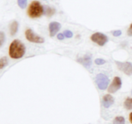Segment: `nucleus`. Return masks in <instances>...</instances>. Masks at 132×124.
<instances>
[{
  "label": "nucleus",
  "instance_id": "obj_14",
  "mask_svg": "<svg viewBox=\"0 0 132 124\" xmlns=\"http://www.w3.org/2000/svg\"><path fill=\"white\" fill-rule=\"evenodd\" d=\"M113 124H125V119L122 117H117L113 120Z\"/></svg>",
  "mask_w": 132,
  "mask_h": 124
},
{
  "label": "nucleus",
  "instance_id": "obj_7",
  "mask_svg": "<svg viewBox=\"0 0 132 124\" xmlns=\"http://www.w3.org/2000/svg\"><path fill=\"white\" fill-rule=\"evenodd\" d=\"M122 86V81L121 79L118 77H116L113 78L112 84L108 87V92L111 93H114L116 91L120 90Z\"/></svg>",
  "mask_w": 132,
  "mask_h": 124
},
{
  "label": "nucleus",
  "instance_id": "obj_13",
  "mask_svg": "<svg viewBox=\"0 0 132 124\" xmlns=\"http://www.w3.org/2000/svg\"><path fill=\"white\" fill-rule=\"evenodd\" d=\"M8 64V59L6 57H3L0 59V69H3L5 67H6Z\"/></svg>",
  "mask_w": 132,
  "mask_h": 124
},
{
  "label": "nucleus",
  "instance_id": "obj_16",
  "mask_svg": "<svg viewBox=\"0 0 132 124\" xmlns=\"http://www.w3.org/2000/svg\"><path fill=\"white\" fill-rule=\"evenodd\" d=\"M5 41V35L3 32H0V48L3 46Z\"/></svg>",
  "mask_w": 132,
  "mask_h": 124
},
{
  "label": "nucleus",
  "instance_id": "obj_22",
  "mask_svg": "<svg viewBox=\"0 0 132 124\" xmlns=\"http://www.w3.org/2000/svg\"><path fill=\"white\" fill-rule=\"evenodd\" d=\"M57 39L59 40H63V39H64V34H62V33H59V34L57 35Z\"/></svg>",
  "mask_w": 132,
  "mask_h": 124
},
{
  "label": "nucleus",
  "instance_id": "obj_23",
  "mask_svg": "<svg viewBox=\"0 0 132 124\" xmlns=\"http://www.w3.org/2000/svg\"><path fill=\"white\" fill-rule=\"evenodd\" d=\"M129 119H130V122L132 123V113L130 114V117H129Z\"/></svg>",
  "mask_w": 132,
  "mask_h": 124
},
{
  "label": "nucleus",
  "instance_id": "obj_1",
  "mask_svg": "<svg viewBox=\"0 0 132 124\" xmlns=\"http://www.w3.org/2000/svg\"><path fill=\"white\" fill-rule=\"evenodd\" d=\"M25 50L24 45L18 39H15L10 44L9 47V55L12 59H20L25 54Z\"/></svg>",
  "mask_w": 132,
  "mask_h": 124
},
{
  "label": "nucleus",
  "instance_id": "obj_15",
  "mask_svg": "<svg viewBox=\"0 0 132 124\" xmlns=\"http://www.w3.org/2000/svg\"><path fill=\"white\" fill-rule=\"evenodd\" d=\"M18 3L19 7L21 8H24L27 6V0H18Z\"/></svg>",
  "mask_w": 132,
  "mask_h": 124
},
{
  "label": "nucleus",
  "instance_id": "obj_12",
  "mask_svg": "<svg viewBox=\"0 0 132 124\" xmlns=\"http://www.w3.org/2000/svg\"><path fill=\"white\" fill-rule=\"evenodd\" d=\"M125 108L128 110H131L132 109V98H128L125 102L124 104Z\"/></svg>",
  "mask_w": 132,
  "mask_h": 124
},
{
  "label": "nucleus",
  "instance_id": "obj_8",
  "mask_svg": "<svg viewBox=\"0 0 132 124\" xmlns=\"http://www.w3.org/2000/svg\"><path fill=\"white\" fill-rule=\"evenodd\" d=\"M61 27V24L58 22H52L49 24V32H50V36L51 37H54L56 35V33L60 30Z\"/></svg>",
  "mask_w": 132,
  "mask_h": 124
},
{
  "label": "nucleus",
  "instance_id": "obj_9",
  "mask_svg": "<svg viewBox=\"0 0 132 124\" xmlns=\"http://www.w3.org/2000/svg\"><path fill=\"white\" fill-rule=\"evenodd\" d=\"M103 105L105 108H108L113 105L114 103V99L113 96L110 95H106L103 96Z\"/></svg>",
  "mask_w": 132,
  "mask_h": 124
},
{
  "label": "nucleus",
  "instance_id": "obj_20",
  "mask_svg": "<svg viewBox=\"0 0 132 124\" xmlns=\"http://www.w3.org/2000/svg\"><path fill=\"white\" fill-rule=\"evenodd\" d=\"M122 33V32L121 30H116L113 32V35L115 36V37H118V36H120Z\"/></svg>",
  "mask_w": 132,
  "mask_h": 124
},
{
  "label": "nucleus",
  "instance_id": "obj_2",
  "mask_svg": "<svg viewBox=\"0 0 132 124\" xmlns=\"http://www.w3.org/2000/svg\"><path fill=\"white\" fill-rule=\"evenodd\" d=\"M44 12L43 7L39 1H33L29 6L28 14L31 18L39 17Z\"/></svg>",
  "mask_w": 132,
  "mask_h": 124
},
{
  "label": "nucleus",
  "instance_id": "obj_18",
  "mask_svg": "<svg viewBox=\"0 0 132 124\" xmlns=\"http://www.w3.org/2000/svg\"><path fill=\"white\" fill-rule=\"evenodd\" d=\"M95 64H97V65H103V64H105L106 61L104 60V59H97L96 60H95Z\"/></svg>",
  "mask_w": 132,
  "mask_h": 124
},
{
  "label": "nucleus",
  "instance_id": "obj_19",
  "mask_svg": "<svg viewBox=\"0 0 132 124\" xmlns=\"http://www.w3.org/2000/svg\"><path fill=\"white\" fill-rule=\"evenodd\" d=\"M54 13V10H53L52 9L50 8L49 7H46V14H47L48 15H52Z\"/></svg>",
  "mask_w": 132,
  "mask_h": 124
},
{
  "label": "nucleus",
  "instance_id": "obj_4",
  "mask_svg": "<svg viewBox=\"0 0 132 124\" xmlns=\"http://www.w3.org/2000/svg\"><path fill=\"white\" fill-rule=\"evenodd\" d=\"M91 40L99 46H104L108 41V38L104 33L97 32L91 36Z\"/></svg>",
  "mask_w": 132,
  "mask_h": 124
},
{
  "label": "nucleus",
  "instance_id": "obj_10",
  "mask_svg": "<svg viewBox=\"0 0 132 124\" xmlns=\"http://www.w3.org/2000/svg\"><path fill=\"white\" fill-rule=\"evenodd\" d=\"M77 61L79 63H81V64H82L86 68H90V66L92 65V59L90 55H86L82 58L79 59L77 60Z\"/></svg>",
  "mask_w": 132,
  "mask_h": 124
},
{
  "label": "nucleus",
  "instance_id": "obj_6",
  "mask_svg": "<svg viewBox=\"0 0 132 124\" xmlns=\"http://www.w3.org/2000/svg\"><path fill=\"white\" fill-rule=\"evenodd\" d=\"M119 69L127 75L130 76L132 75V64L129 62L121 63V62L116 61Z\"/></svg>",
  "mask_w": 132,
  "mask_h": 124
},
{
  "label": "nucleus",
  "instance_id": "obj_5",
  "mask_svg": "<svg viewBox=\"0 0 132 124\" xmlns=\"http://www.w3.org/2000/svg\"><path fill=\"white\" fill-rule=\"evenodd\" d=\"M26 38L30 42H34V43H43L45 39L43 37L37 36L31 29H28L25 32Z\"/></svg>",
  "mask_w": 132,
  "mask_h": 124
},
{
  "label": "nucleus",
  "instance_id": "obj_3",
  "mask_svg": "<svg viewBox=\"0 0 132 124\" xmlns=\"http://www.w3.org/2000/svg\"><path fill=\"white\" fill-rule=\"evenodd\" d=\"M95 81H96L98 87L101 90H106L109 84V78L106 75L103 73H99L96 76Z\"/></svg>",
  "mask_w": 132,
  "mask_h": 124
},
{
  "label": "nucleus",
  "instance_id": "obj_17",
  "mask_svg": "<svg viewBox=\"0 0 132 124\" xmlns=\"http://www.w3.org/2000/svg\"><path fill=\"white\" fill-rule=\"evenodd\" d=\"M64 36L67 38H71L73 36V33L70 30H66L64 32Z\"/></svg>",
  "mask_w": 132,
  "mask_h": 124
},
{
  "label": "nucleus",
  "instance_id": "obj_11",
  "mask_svg": "<svg viewBox=\"0 0 132 124\" xmlns=\"http://www.w3.org/2000/svg\"><path fill=\"white\" fill-rule=\"evenodd\" d=\"M18 30V23L15 21L11 23L10 26V32L11 36H14Z\"/></svg>",
  "mask_w": 132,
  "mask_h": 124
},
{
  "label": "nucleus",
  "instance_id": "obj_21",
  "mask_svg": "<svg viewBox=\"0 0 132 124\" xmlns=\"http://www.w3.org/2000/svg\"><path fill=\"white\" fill-rule=\"evenodd\" d=\"M128 35L129 36H132V23L131 24V25H130L128 30Z\"/></svg>",
  "mask_w": 132,
  "mask_h": 124
}]
</instances>
